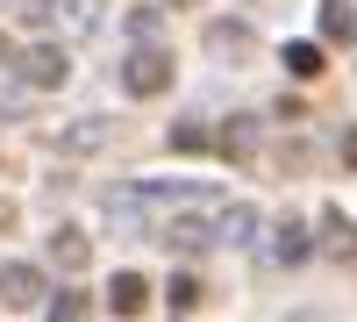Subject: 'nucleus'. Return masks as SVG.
I'll return each instance as SVG.
<instances>
[{
	"mask_svg": "<svg viewBox=\"0 0 357 322\" xmlns=\"http://www.w3.org/2000/svg\"><path fill=\"white\" fill-rule=\"evenodd\" d=\"M43 294H50V279L29 265V258H8V265H0V301L8 308H43Z\"/></svg>",
	"mask_w": 357,
	"mask_h": 322,
	"instance_id": "f257e3e1",
	"label": "nucleus"
},
{
	"mask_svg": "<svg viewBox=\"0 0 357 322\" xmlns=\"http://www.w3.org/2000/svg\"><path fill=\"white\" fill-rule=\"evenodd\" d=\"M15 72H22V86H36V94H57V86L72 79V65H65V50H50V43H29Z\"/></svg>",
	"mask_w": 357,
	"mask_h": 322,
	"instance_id": "f03ea898",
	"label": "nucleus"
},
{
	"mask_svg": "<svg viewBox=\"0 0 357 322\" xmlns=\"http://www.w3.org/2000/svg\"><path fill=\"white\" fill-rule=\"evenodd\" d=\"M122 86H129V94H165V86H172V57H165L158 43L136 50L129 65H122Z\"/></svg>",
	"mask_w": 357,
	"mask_h": 322,
	"instance_id": "7ed1b4c3",
	"label": "nucleus"
},
{
	"mask_svg": "<svg viewBox=\"0 0 357 322\" xmlns=\"http://www.w3.org/2000/svg\"><path fill=\"white\" fill-rule=\"evenodd\" d=\"M43 15L65 29V36H79V43H93V36H100V22H107V15H100V0H50Z\"/></svg>",
	"mask_w": 357,
	"mask_h": 322,
	"instance_id": "20e7f679",
	"label": "nucleus"
},
{
	"mask_svg": "<svg viewBox=\"0 0 357 322\" xmlns=\"http://www.w3.org/2000/svg\"><path fill=\"white\" fill-rule=\"evenodd\" d=\"M257 50V36L243 22H207V57H222V65H243V57Z\"/></svg>",
	"mask_w": 357,
	"mask_h": 322,
	"instance_id": "39448f33",
	"label": "nucleus"
},
{
	"mask_svg": "<svg viewBox=\"0 0 357 322\" xmlns=\"http://www.w3.org/2000/svg\"><path fill=\"white\" fill-rule=\"evenodd\" d=\"M158 244H165V251H178V258H193V251L215 244V229H207L200 215H178V222H165V229H158Z\"/></svg>",
	"mask_w": 357,
	"mask_h": 322,
	"instance_id": "423d86ee",
	"label": "nucleus"
},
{
	"mask_svg": "<svg viewBox=\"0 0 357 322\" xmlns=\"http://www.w3.org/2000/svg\"><path fill=\"white\" fill-rule=\"evenodd\" d=\"M50 143H57V151H100V143H107V122H100V115H79V122H65V129H50Z\"/></svg>",
	"mask_w": 357,
	"mask_h": 322,
	"instance_id": "0eeeda50",
	"label": "nucleus"
},
{
	"mask_svg": "<svg viewBox=\"0 0 357 322\" xmlns=\"http://www.w3.org/2000/svg\"><path fill=\"white\" fill-rule=\"evenodd\" d=\"M107 308L114 315H143V308H151V279H143V272H114L107 279Z\"/></svg>",
	"mask_w": 357,
	"mask_h": 322,
	"instance_id": "6e6552de",
	"label": "nucleus"
},
{
	"mask_svg": "<svg viewBox=\"0 0 357 322\" xmlns=\"http://www.w3.org/2000/svg\"><path fill=\"white\" fill-rule=\"evenodd\" d=\"M321 251H329V258H343V265L357 258V222H350L343 208H321Z\"/></svg>",
	"mask_w": 357,
	"mask_h": 322,
	"instance_id": "1a4fd4ad",
	"label": "nucleus"
},
{
	"mask_svg": "<svg viewBox=\"0 0 357 322\" xmlns=\"http://www.w3.org/2000/svg\"><path fill=\"white\" fill-rule=\"evenodd\" d=\"M50 265L86 272V265H93V237H86V229H57V237H50Z\"/></svg>",
	"mask_w": 357,
	"mask_h": 322,
	"instance_id": "9d476101",
	"label": "nucleus"
},
{
	"mask_svg": "<svg viewBox=\"0 0 357 322\" xmlns=\"http://www.w3.org/2000/svg\"><path fill=\"white\" fill-rule=\"evenodd\" d=\"M207 229H215V244H250V237H257V208L229 200V208H222L215 222H207Z\"/></svg>",
	"mask_w": 357,
	"mask_h": 322,
	"instance_id": "9b49d317",
	"label": "nucleus"
},
{
	"mask_svg": "<svg viewBox=\"0 0 357 322\" xmlns=\"http://www.w3.org/2000/svg\"><path fill=\"white\" fill-rule=\"evenodd\" d=\"M307 251H314V244H307V222H301V215H279V229H272V258H279V265H301Z\"/></svg>",
	"mask_w": 357,
	"mask_h": 322,
	"instance_id": "f8f14e48",
	"label": "nucleus"
},
{
	"mask_svg": "<svg viewBox=\"0 0 357 322\" xmlns=\"http://www.w3.org/2000/svg\"><path fill=\"white\" fill-rule=\"evenodd\" d=\"M321 36L329 43H357V8L350 0H321Z\"/></svg>",
	"mask_w": 357,
	"mask_h": 322,
	"instance_id": "ddd939ff",
	"label": "nucleus"
},
{
	"mask_svg": "<svg viewBox=\"0 0 357 322\" xmlns=\"http://www.w3.org/2000/svg\"><path fill=\"white\" fill-rule=\"evenodd\" d=\"M200 301H207V286H200L193 272H178V279L165 286V308H172V315H200Z\"/></svg>",
	"mask_w": 357,
	"mask_h": 322,
	"instance_id": "4468645a",
	"label": "nucleus"
},
{
	"mask_svg": "<svg viewBox=\"0 0 357 322\" xmlns=\"http://www.w3.org/2000/svg\"><path fill=\"white\" fill-rule=\"evenodd\" d=\"M279 65H286L293 79H321V65H329V57H321V43H286Z\"/></svg>",
	"mask_w": 357,
	"mask_h": 322,
	"instance_id": "2eb2a0df",
	"label": "nucleus"
},
{
	"mask_svg": "<svg viewBox=\"0 0 357 322\" xmlns=\"http://www.w3.org/2000/svg\"><path fill=\"white\" fill-rule=\"evenodd\" d=\"M215 151H229V158H257V122H229V129H215Z\"/></svg>",
	"mask_w": 357,
	"mask_h": 322,
	"instance_id": "dca6fc26",
	"label": "nucleus"
},
{
	"mask_svg": "<svg viewBox=\"0 0 357 322\" xmlns=\"http://www.w3.org/2000/svg\"><path fill=\"white\" fill-rule=\"evenodd\" d=\"M172 151H215V122H178L172 129Z\"/></svg>",
	"mask_w": 357,
	"mask_h": 322,
	"instance_id": "f3484780",
	"label": "nucleus"
},
{
	"mask_svg": "<svg viewBox=\"0 0 357 322\" xmlns=\"http://www.w3.org/2000/svg\"><path fill=\"white\" fill-rule=\"evenodd\" d=\"M43 308H50L57 322H72V315H86V308H93V294H79V286H65V294H43Z\"/></svg>",
	"mask_w": 357,
	"mask_h": 322,
	"instance_id": "a211bd4d",
	"label": "nucleus"
},
{
	"mask_svg": "<svg viewBox=\"0 0 357 322\" xmlns=\"http://www.w3.org/2000/svg\"><path fill=\"white\" fill-rule=\"evenodd\" d=\"M129 29H136L143 43H158V29H165V8H136V15H129Z\"/></svg>",
	"mask_w": 357,
	"mask_h": 322,
	"instance_id": "6ab92c4d",
	"label": "nucleus"
},
{
	"mask_svg": "<svg viewBox=\"0 0 357 322\" xmlns=\"http://www.w3.org/2000/svg\"><path fill=\"white\" fill-rule=\"evenodd\" d=\"M343 165H350V172H357V129H350V136H343Z\"/></svg>",
	"mask_w": 357,
	"mask_h": 322,
	"instance_id": "aec40b11",
	"label": "nucleus"
},
{
	"mask_svg": "<svg viewBox=\"0 0 357 322\" xmlns=\"http://www.w3.org/2000/svg\"><path fill=\"white\" fill-rule=\"evenodd\" d=\"M8 8H15V0H8Z\"/></svg>",
	"mask_w": 357,
	"mask_h": 322,
	"instance_id": "412c9836",
	"label": "nucleus"
}]
</instances>
